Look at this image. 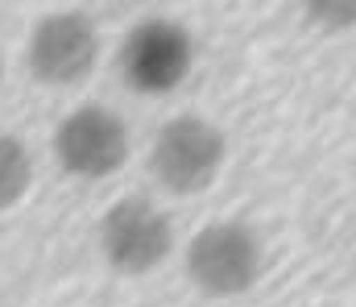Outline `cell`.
I'll use <instances>...</instances> for the list:
<instances>
[{
    "instance_id": "7",
    "label": "cell",
    "mask_w": 356,
    "mask_h": 307,
    "mask_svg": "<svg viewBox=\"0 0 356 307\" xmlns=\"http://www.w3.org/2000/svg\"><path fill=\"white\" fill-rule=\"evenodd\" d=\"M33 183V162H29V150L21 145V137L4 133L0 129V212L13 207Z\"/></svg>"
},
{
    "instance_id": "1",
    "label": "cell",
    "mask_w": 356,
    "mask_h": 307,
    "mask_svg": "<svg viewBox=\"0 0 356 307\" xmlns=\"http://www.w3.org/2000/svg\"><path fill=\"white\" fill-rule=\"evenodd\" d=\"M261 237L241 220L203 224L186 245V278L211 299L245 295L261 278Z\"/></svg>"
},
{
    "instance_id": "4",
    "label": "cell",
    "mask_w": 356,
    "mask_h": 307,
    "mask_svg": "<svg viewBox=\"0 0 356 307\" xmlns=\"http://www.w3.org/2000/svg\"><path fill=\"white\" fill-rule=\"evenodd\" d=\"M99 249L116 274H149L175 249V224L145 196H124L99 220Z\"/></svg>"
},
{
    "instance_id": "3",
    "label": "cell",
    "mask_w": 356,
    "mask_h": 307,
    "mask_svg": "<svg viewBox=\"0 0 356 307\" xmlns=\"http://www.w3.org/2000/svg\"><path fill=\"white\" fill-rule=\"evenodd\" d=\"M191 63H195V42L170 17L137 21L116 54V71L124 88H133L137 96H170L191 75Z\"/></svg>"
},
{
    "instance_id": "8",
    "label": "cell",
    "mask_w": 356,
    "mask_h": 307,
    "mask_svg": "<svg viewBox=\"0 0 356 307\" xmlns=\"http://www.w3.org/2000/svg\"><path fill=\"white\" fill-rule=\"evenodd\" d=\"M302 8L323 29H353L356 25V0H311Z\"/></svg>"
},
{
    "instance_id": "2",
    "label": "cell",
    "mask_w": 356,
    "mask_h": 307,
    "mask_svg": "<svg viewBox=\"0 0 356 307\" xmlns=\"http://www.w3.org/2000/svg\"><path fill=\"white\" fill-rule=\"evenodd\" d=\"M224 154H228V145H224L220 125H211L207 116L182 112L158 129L154 150H149V171L158 175V183L166 191L199 196L216 183Z\"/></svg>"
},
{
    "instance_id": "6",
    "label": "cell",
    "mask_w": 356,
    "mask_h": 307,
    "mask_svg": "<svg viewBox=\"0 0 356 307\" xmlns=\"http://www.w3.org/2000/svg\"><path fill=\"white\" fill-rule=\"evenodd\" d=\"M99 58V33L83 13H50L29 33V75L50 88H71L88 79Z\"/></svg>"
},
{
    "instance_id": "9",
    "label": "cell",
    "mask_w": 356,
    "mask_h": 307,
    "mask_svg": "<svg viewBox=\"0 0 356 307\" xmlns=\"http://www.w3.org/2000/svg\"><path fill=\"white\" fill-rule=\"evenodd\" d=\"M0 71H4V67H0Z\"/></svg>"
},
{
    "instance_id": "5",
    "label": "cell",
    "mask_w": 356,
    "mask_h": 307,
    "mask_svg": "<svg viewBox=\"0 0 356 307\" xmlns=\"http://www.w3.org/2000/svg\"><path fill=\"white\" fill-rule=\"evenodd\" d=\"M54 158L75 179H108L129 158V129L112 108L83 104V108H75L58 120Z\"/></svg>"
}]
</instances>
